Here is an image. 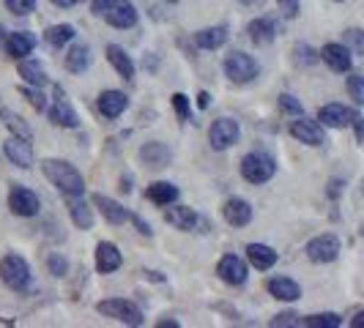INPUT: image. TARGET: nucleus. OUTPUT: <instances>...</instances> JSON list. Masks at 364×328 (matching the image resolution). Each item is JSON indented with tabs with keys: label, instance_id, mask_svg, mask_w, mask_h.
<instances>
[{
	"label": "nucleus",
	"instance_id": "44",
	"mask_svg": "<svg viewBox=\"0 0 364 328\" xmlns=\"http://www.w3.org/2000/svg\"><path fill=\"white\" fill-rule=\"evenodd\" d=\"M272 326H301V320H299V315L296 312H282V315H277L272 320Z\"/></svg>",
	"mask_w": 364,
	"mask_h": 328
},
{
	"label": "nucleus",
	"instance_id": "39",
	"mask_svg": "<svg viewBox=\"0 0 364 328\" xmlns=\"http://www.w3.org/2000/svg\"><path fill=\"white\" fill-rule=\"evenodd\" d=\"M348 93L356 99V104H364V74H350L348 77Z\"/></svg>",
	"mask_w": 364,
	"mask_h": 328
},
{
	"label": "nucleus",
	"instance_id": "1",
	"mask_svg": "<svg viewBox=\"0 0 364 328\" xmlns=\"http://www.w3.org/2000/svg\"><path fill=\"white\" fill-rule=\"evenodd\" d=\"M41 170L47 175V181L55 189H60L66 197H82L85 195V178L80 175V170L74 164L63 162V159H44Z\"/></svg>",
	"mask_w": 364,
	"mask_h": 328
},
{
	"label": "nucleus",
	"instance_id": "5",
	"mask_svg": "<svg viewBox=\"0 0 364 328\" xmlns=\"http://www.w3.org/2000/svg\"><path fill=\"white\" fill-rule=\"evenodd\" d=\"M225 77L230 80V82H238V85H244V82H252L257 77V60L252 55L247 53H230L225 58Z\"/></svg>",
	"mask_w": 364,
	"mask_h": 328
},
{
	"label": "nucleus",
	"instance_id": "12",
	"mask_svg": "<svg viewBox=\"0 0 364 328\" xmlns=\"http://www.w3.org/2000/svg\"><path fill=\"white\" fill-rule=\"evenodd\" d=\"M217 273H219V279L228 282V285H244L247 276H250V268H247V263L238 255H225L219 260Z\"/></svg>",
	"mask_w": 364,
	"mask_h": 328
},
{
	"label": "nucleus",
	"instance_id": "3",
	"mask_svg": "<svg viewBox=\"0 0 364 328\" xmlns=\"http://www.w3.org/2000/svg\"><path fill=\"white\" fill-rule=\"evenodd\" d=\"M96 310H99V315L112 317V320H118V323H124V326H143V312H140V307L127 301V298H107V301H99Z\"/></svg>",
	"mask_w": 364,
	"mask_h": 328
},
{
	"label": "nucleus",
	"instance_id": "37",
	"mask_svg": "<svg viewBox=\"0 0 364 328\" xmlns=\"http://www.w3.org/2000/svg\"><path fill=\"white\" fill-rule=\"evenodd\" d=\"M346 47L350 50V53L364 55V31H359V28H348L346 31Z\"/></svg>",
	"mask_w": 364,
	"mask_h": 328
},
{
	"label": "nucleus",
	"instance_id": "49",
	"mask_svg": "<svg viewBox=\"0 0 364 328\" xmlns=\"http://www.w3.org/2000/svg\"><path fill=\"white\" fill-rule=\"evenodd\" d=\"M107 3L109 0H93V14H99V17H102V11L107 9Z\"/></svg>",
	"mask_w": 364,
	"mask_h": 328
},
{
	"label": "nucleus",
	"instance_id": "26",
	"mask_svg": "<svg viewBox=\"0 0 364 328\" xmlns=\"http://www.w3.org/2000/svg\"><path fill=\"white\" fill-rule=\"evenodd\" d=\"M146 197L154 202V205H162V208L164 205H173V202L178 200V186L170 181H156L148 186Z\"/></svg>",
	"mask_w": 364,
	"mask_h": 328
},
{
	"label": "nucleus",
	"instance_id": "4",
	"mask_svg": "<svg viewBox=\"0 0 364 328\" xmlns=\"http://www.w3.org/2000/svg\"><path fill=\"white\" fill-rule=\"evenodd\" d=\"M0 279L11 290H25L31 285V266L19 255H6L0 260Z\"/></svg>",
	"mask_w": 364,
	"mask_h": 328
},
{
	"label": "nucleus",
	"instance_id": "28",
	"mask_svg": "<svg viewBox=\"0 0 364 328\" xmlns=\"http://www.w3.org/2000/svg\"><path fill=\"white\" fill-rule=\"evenodd\" d=\"M247 257H250V263L255 266L257 271H269L274 263H277V252H274L269 244H250L247 246Z\"/></svg>",
	"mask_w": 364,
	"mask_h": 328
},
{
	"label": "nucleus",
	"instance_id": "57",
	"mask_svg": "<svg viewBox=\"0 0 364 328\" xmlns=\"http://www.w3.org/2000/svg\"><path fill=\"white\" fill-rule=\"evenodd\" d=\"M362 236H364V227H362Z\"/></svg>",
	"mask_w": 364,
	"mask_h": 328
},
{
	"label": "nucleus",
	"instance_id": "2",
	"mask_svg": "<svg viewBox=\"0 0 364 328\" xmlns=\"http://www.w3.org/2000/svg\"><path fill=\"white\" fill-rule=\"evenodd\" d=\"M274 173H277V162H274L269 153H263V151H252V153H247L241 159V175H244V181L266 183L274 178Z\"/></svg>",
	"mask_w": 364,
	"mask_h": 328
},
{
	"label": "nucleus",
	"instance_id": "9",
	"mask_svg": "<svg viewBox=\"0 0 364 328\" xmlns=\"http://www.w3.org/2000/svg\"><path fill=\"white\" fill-rule=\"evenodd\" d=\"M340 255V238L334 233H323V236H315L307 244V257L312 263H331Z\"/></svg>",
	"mask_w": 364,
	"mask_h": 328
},
{
	"label": "nucleus",
	"instance_id": "20",
	"mask_svg": "<svg viewBox=\"0 0 364 328\" xmlns=\"http://www.w3.org/2000/svg\"><path fill=\"white\" fill-rule=\"evenodd\" d=\"M164 219L176 227V230H183V233H189V230H195L198 227V211L195 208H186V205H176V208H167L164 211Z\"/></svg>",
	"mask_w": 364,
	"mask_h": 328
},
{
	"label": "nucleus",
	"instance_id": "19",
	"mask_svg": "<svg viewBox=\"0 0 364 328\" xmlns=\"http://www.w3.org/2000/svg\"><path fill=\"white\" fill-rule=\"evenodd\" d=\"M36 50V36L33 33H28V31H17V33H9L6 38V53L11 55V58H28V55Z\"/></svg>",
	"mask_w": 364,
	"mask_h": 328
},
{
	"label": "nucleus",
	"instance_id": "24",
	"mask_svg": "<svg viewBox=\"0 0 364 328\" xmlns=\"http://www.w3.org/2000/svg\"><path fill=\"white\" fill-rule=\"evenodd\" d=\"M269 295L277 298V301H299L301 288L288 276H274V279H269Z\"/></svg>",
	"mask_w": 364,
	"mask_h": 328
},
{
	"label": "nucleus",
	"instance_id": "52",
	"mask_svg": "<svg viewBox=\"0 0 364 328\" xmlns=\"http://www.w3.org/2000/svg\"><path fill=\"white\" fill-rule=\"evenodd\" d=\"M159 328H178V320H162Z\"/></svg>",
	"mask_w": 364,
	"mask_h": 328
},
{
	"label": "nucleus",
	"instance_id": "7",
	"mask_svg": "<svg viewBox=\"0 0 364 328\" xmlns=\"http://www.w3.org/2000/svg\"><path fill=\"white\" fill-rule=\"evenodd\" d=\"M291 134L299 140V143L312 146V148H318L326 143L323 124H321V121H310V118H304V115H299V121H293L291 124Z\"/></svg>",
	"mask_w": 364,
	"mask_h": 328
},
{
	"label": "nucleus",
	"instance_id": "38",
	"mask_svg": "<svg viewBox=\"0 0 364 328\" xmlns=\"http://www.w3.org/2000/svg\"><path fill=\"white\" fill-rule=\"evenodd\" d=\"M6 9L17 17H28L36 11V0H6Z\"/></svg>",
	"mask_w": 364,
	"mask_h": 328
},
{
	"label": "nucleus",
	"instance_id": "21",
	"mask_svg": "<svg viewBox=\"0 0 364 328\" xmlns=\"http://www.w3.org/2000/svg\"><path fill=\"white\" fill-rule=\"evenodd\" d=\"M19 77L25 80V85H33V88H44L47 85V69L36 58H22L19 60Z\"/></svg>",
	"mask_w": 364,
	"mask_h": 328
},
{
	"label": "nucleus",
	"instance_id": "6",
	"mask_svg": "<svg viewBox=\"0 0 364 328\" xmlns=\"http://www.w3.org/2000/svg\"><path fill=\"white\" fill-rule=\"evenodd\" d=\"M50 118H53L55 126H63V129H77V126H80V115H77V109L72 107L69 96H66V91H63L60 85H55Z\"/></svg>",
	"mask_w": 364,
	"mask_h": 328
},
{
	"label": "nucleus",
	"instance_id": "30",
	"mask_svg": "<svg viewBox=\"0 0 364 328\" xmlns=\"http://www.w3.org/2000/svg\"><path fill=\"white\" fill-rule=\"evenodd\" d=\"M91 66V50L85 44H74L66 53V69L72 74H82Z\"/></svg>",
	"mask_w": 364,
	"mask_h": 328
},
{
	"label": "nucleus",
	"instance_id": "25",
	"mask_svg": "<svg viewBox=\"0 0 364 328\" xmlns=\"http://www.w3.org/2000/svg\"><path fill=\"white\" fill-rule=\"evenodd\" d=\"M140 159H143V164L154 167V170H162V167L170 164L173 153H170V148L164 146V143H146V146L140 148Z\"/></svg>",
	"mask_w": 364,
	"mask_h": 328
},
{
	"label": "nucleus",
	"instance_id": "23",
	"mask_svg": "<svg viewBox=\"0 0 364 328\" xmlns=\"http://www.w3.org/2000/svg\"><path fill=\"white\" fill-rule=\"evenodd\" d=\"M96 268H99V273H112L121 268V252H118L115 244L102 241L96 246Z\"/></svg>",
	"mask_w": 364,
	"mask_h": 328
},
{
	"label": "nucleus",
	"instance_id": "14",
	"mask_svg": "<svg viewBox=\"0 0 364 328\" xmlns=\"http://www.w3.org/2000/svg\"><path fill=\"white\" fill-rule=\"evenodd\" d=\"M3 153L9 156V162L22 167V170H31L33 167V151H31V140H22V137H11L6 140Z\"/></svg>",
	"mask_w": 364,
	"mask_h": 328
},
{
	"label": "nucleus",
	"instance_id": "8",
	"mask_svg": "<svg viewBox=\"0 0 364 328\" xmlns=\"http://www.w3.org/2000/svg\"><path fill=\"white\" fill-rule=\"evenodd\" d=\"M238 134H241L238 121H233V118H219V121L211 124V131H208L211 148H214V151H228L230 146L238 143Z\"/></svg>",
	"mask_w": 364,
	"mask_h": 328
},
{
	"label": "nucleus",
	"instance_id": "40",
	"mask_svg": "<svg viewBox=\"0 0 364 328\" xmlns=\"http://www.w3.org/2000/svg\"><path fill=\"white\" fill-rule=\"evenodd\" d=\"M279 107H282V112H288V115H304V107H301V102L296 99V96H291V93H282L279 96Z\"/></svg>",
	"mask_w": 364,
	"mask_h": 328
},
{
	"label": "nucleus",
	"instance_id": "11",
	"mask_svg": "<svg viewBox=\"0 0 364 328\" xmlns=\"http://www.w3.org/2000/svg\"><path fill=\"white\" fill-rule=\"evenodd\" d=\"M9 208H11V214H17V217H36L41 202H38L36 192H31V189H25V186H14V189L9 192Z\"/></svg>",
	"mask_w": 364,
	"mask_h": 328
},
{
	"label": "nucleus",
	"instance_id": "43",
	"mask_svg": "<svg viewBox=\"0 0 364 328\" xmlns=\"http://www.w3.org/2000/svg\"><path fill=\"white\" fill-rule=\"evenodd\" d=\"M47 268H50L53 276H63V273L69 271V263H66L60 255H50L47 257Z\"/></svg>",
	"mask_w": 364,
	"mask_h": 328
},
{
	"label": "nucleus",
	"instance_id": "54",
	"mask_svg": "<svg viewBox=\"0 0 364 328\" xmlns=\"http://www.w3.org/2000/svg\"><path fill=\"white\" fill-rule=\"evenodd\" d=\"M238 3H244V6H255V3H260V0H238Z\"/></svg>",
	"mask_w": 364,
	"mask_h": 328
},
{
	"label": "nucleus",
	"instance_id": "53",
	"mask_svg": "<svg viewBox=\"0 0 364 328\" xmlns=\"http://www.w3.org/2000/svg\"><path fill=\"white\" fill-rule=\"evenodd\" d=\"M6 33H3V25H0V50H6Z\"/></svg>",
	"mask_w": 364,
	"mask_h": 328
},
{
	"label": "nucleus",
	"instance_id": "29",
	"mask_svg": "<svg viewBox=\"0 0 364 328\" xmlns=\"http://www.w3.org/2000/svg\"><path fill=\"white\" fill-rule=\"evenodd\" d=\"M225 41H228V28H225V25L205 28L200 33H195V44H198L200 50H219V47H225Z\"/></svg>",
	"mask_w": 364,
	"mask_h": 328
},
{
	"label": "nucleus",
	"instance_id": "47",
	"mask_svg": "<svg viewBox=\"0 0 364 328\" xmlns=\"http://www.w3.org/2000/svg\"><path fill=\"white\" fill-rule=\"evenodd\" d=\"M340 192H343V181L328 183V197H340Z\"/></svg>",
	"mask_w": 364,
	"mask_h": 328
},
{
	"label": "nucleus",
	"instance_id": "15",
	"mask_svg": "<svg viewBox=\"0 0 364 328\" xmlns=\"http://www.w3.org/2000/svg\"><path fill=\"white\" fill-rule=\"evenodd\" d=\"M222 217L233 227H247L252 222V205L247 200H241V197H230L222 205Z\"/></svg>",
	"mask_w": 364,
	"mask_h": 328
},
{
	"label": "nucleus",
	"instance_id": "35",
	"mask_svg": "<svg viewBox=\"0 0 364 328\" xmlns=\"http://www.w3.org/2000/svg\"><path fill=\"white\" fill-rule=\"evenodd\" d=\"M293 55H296V63L299 66H315L321 60V53H315L310 44H296L293 47Z\"/></svg>",
	"mask_w": 364,
	"mask_h": 328
},
{
	"label": "nucleus",
	"instance_id": "33",
	"mask_svg": "<svg viewBox=\"0 0 364 328\" xmlns=\"http://www.w3.org/2000/svg\"><path fill=\"white\" fill-rule=\"evenodd\" d=\"M0 118H3V124H6V126L14 131V137H22V140H31V137H33L31 126H28V124L19 118L17 112H11V109H3V112H0Z\"/></svg>",
	"mask_w": 364,
	"mask_h": 328
},
{
	"label": "nucleus",
	"instance_id": "16",
	"mask_svg": "<svg viewBox=\"0 0 364 328\" xmlns=\"http://www.w3.org/2000/svg\"><path fill=\"white\" fill-rule=\"evenodd\" d=\"M353 109L346 107V104H326V107H321L318 112V121L328 129H346L353 124Z\"/></svg>",
	"mask_w": 364,
	"mask_h": 328
},
{
	"label": "nucleus",
	"instance_id": "41",
	"mask_svg": "<svg viewBox=\"0 0 364 328\" xmlns=\"http://www.w3.org/2000/svg\"><path fill=\"white\" fill-rule=\"evenodd\" d=\"M173 107H176L178 121H189V99L183 93H173Z\"/></svg>",
	"mask_w": 364,
	"mask_h": 328
},
{
	"label": "nucleus",
	"instance_id": "51",
	"mask_svg": "<svg viewBox=\"0 0 364 328\" xmlns=\"http://www.w3.org/2000/svg\"><path fill=\"white\" fill-rule=\"evenodd\" d=\"M350 326H353V328H364V312H359V315L350 320Z\"/></svg>",
	"mask_w": 364,
	"mask_h": 328
},
{
	"label": "nucleus",
	"instance_id": "34",
	"mask_svg": "<svg viewBox=\"0 0 364 328\" xmlns=\"http://www.w3.org/2000/svg\"><path fill=\"white\" fill-rule=\"evenodd\" d=\"M301 326L307 328H337L343 326V317L337 312H323V315H312V317H304Z\"/></svg>",
	"mask_w": 364,
	"mask_h": 328
},
{
	"label": "nucleus",
	"instance_id": "50",
	"mask_svg": "<svg viewBox=\"0 0 364 328\" xmlns=\"http://www.w3.org/2000/svg\"><path fill=\"white\" fill-rule=\"evenodd\" d=\"M198 104H200V109H205L208 104H211V96L205 91H200V96H198Z\"/></svg>",
	"mask_w": 364,
	"mask_h": 328
},
{
	"label": "nucleus",
	"instance_id": "27",
	"mask_svg": "<svg viewBox=\"0 0 364 328\" xmlns=\"http://www.w3.org/2000/svg\"><path fill=\"white\" fill-rule=\"evenodd\" d=\"M105 55H107V60L112 63V69L121 74L124 80H132V77H134V60L129 58L124 47H118V44H109L107 53H105Z\"/></svg>",
	"mask_w": 364,
	"mask_h": 328
},
{
	"label": "nucleus",
	"instance_id": "22",
	"mask_svg": "<svg viewBox=\"0 0 364 328\" xmlns=\"http://www.w3.org/2000/svg\"><path fill=\"white\" fill-rule=\"evenodd\" d=\"M93 205L102 211V217L107 219L109 224H124L129 219V211L118 200H112L107 195H93Z\"/></svg>",
	"mask_w": 364,
	"mask_h": 328
},
{
	"label": "nucleus",
	"instance_id": "36",
	"mask_svg": "<svg viewBox=\"0 0 364 328\" xmlns=\"http://www.w3.org/2000/svg\"><path fill=\"white\" fill-rule=\"evenodd\" d=\"M22 96H25V99H28V104H31V107L36 109V112H44V109H47V99H44V93H41V88H33V85H25V88H22Z\"/></svg>",
	"mask_w": 364,
	"mask_h": 328
},
{
	"label": "nucleus",
	"instance_id": "18",
	"mask_svg": "<svg viewBox=\"0 0 364 328\" xmlns=\"http://www.w3.org/2000/svg\"><path fill=\"white\" fill-rule=\"evenodd\" d=\"M99 112L107 118V121H115V118H121L124 115V109L129 107V99L124 91H105L99 96Z\"/></svg>",
	"mask_w": 364,
	"mask_h": 328
},
{
	"label": "nucleus",
	"instance_id": "10",
	"mask_svg": "<svg viewBox=\"0 0 364 328\" xmlns=\"http://www.w3.org/2000/svg\"><path fill=\"white\" fill-rule=\"evenodd\" d=\"M102 17L107 19L112 28L127 31V28H134V25H137V9H134L129 0H109L107 9L102 11Z\"/></svg>",
	"mask_w": 364,
	"mask_h": 328
},
{
	"label": "nucleus",
	"instance_id": "13",
	"mask_svg": "<svg viewBox=\"0 0 364 328\" xmlns=\"http://www.w3.org/2000/svg\"><path fill=\"white\" fill-rule=\"evenodd\" d=\"M321 60L326 63L331 72H340V74L350 72V63H353L350 50H348L346 44H337V41H331V44H326L321 50Z\"/></svg>",
	"mask_w": 364,
	"mask_h": 328
},
{
	"label": "nucleus",
	"instance_id": "56",
	"mask_svg": "<svg viewBox=\"0 0 364 328\" xmlns=\"http://www.w3.org/2000/svg\"><path fill=\"white\" fill-rule=\"evenodd\" d=\"M170 3H178V0H170Z\"/></svg>",
	"mask_w": 364,
	"mask_h": 328
},
{
	"label": "nucleus",
	"instance_id": "46",
	"mask_svg": "<svg viewBox=\"0 0 364 328\" xmlns=\"http://www.w3.org/2000/svg\"><path fill=\"white\" fill-rule=\"evenodd\" d=\"M129 219H132V222L137 224V230H140L143 236H151V227H148V224H146V222H143V219H140V217H134V214H129Z\"/></svg>",
	"mask_w": 364,
	"mask_h": 328
},
{
	"label": "nucleus",
	"instance_id": "42",
	"mask_svg": "<svg viewBox=\"0 0 364 328\" xmlns=\"http://www.w3.org/2000/svg\"><path fill=\"white\" fill-rule=\"evenodd\" d=\"M277 6H279V11H282L285 19H296L299 11H301V3L299 0H277Z\"/></svg>",
	"mask_w": 364,
	"mask_h": 328
},
{
	"label": "nucleus",
	"instance_id": "45",
	"mask_svg": "<svg viewBox=\"0 0 364 328\" xmlns=\"http://www.w3.org/2000/svg\"><path fill=\"white\" fill-rule=\"evenodd\" d=\"M350 126H353V131H356V140H359V143L364 146V115H359V112H356Z\"/></svg>",
	"mask_w": 364,
	"mask_h": 328
},
{
	"label": "nucleus",
	"instance_id": "55",
	"mask_svg": "<svg viewBox=\"0 0 364 328\" xmlns=\"http://www.w3.org/2000/svg\"><path fill=\"white\" fill-rule=\"evenodd\" d=\"M362 195H364V178H362Z\"/></svg>",
	"mask_w": 364,
	"mask_h": 328
},
{
	"label": "nucleus",
	"instance_id": "31",
	"mask_svg": "<svg viewBox=\"0 0 364 328\" xmlns=\"http://www.w3.org/2000/svg\"><path fill=\"white\" fill-rule=\"evenodd\" d=\"M69 214H72V222L80 227V230H91L93 227V211L85 200L72 197V202H69Z\"/></svg>",
	"mask_w": 364,
	"mask_h": 328
},
{
	"label": "nucleus",
	"instance_id": "48",
	"mask_svg": "<svg viewBox=\"0 0 364 328\" xmlns=\"http://www.w3.org/2000/svg\"><path fill=\"white\" fill-rule=\"evenodd\" d=\"M53 6H58V9H72L74 3H82V0H50Z\"/></svg>",
	"mask_w": 364,
	"mask_h": 328
},
{
	"label": "nucleus",
	"instance_id": "32",
	"mask_svg": "<svg viewBox=\"0 0 364 328\" xmlns=\"http://www.w3.org/2000/svg\"><path fill=\"white\" fill-rule=\"evenodd\" d=\"M74 36H77V31H74L72 25H53V28H47L44 41L50 47H55V50H63V44H69Z\"/></svg>",
	"mask_w": 364,
	"mask_h": 328
},
{
	"label": "nucleus",
	"instance_id": "17",
	"mask_svg": "<svg viewBox=\"0 0 364 328\" xmlns=\"http://www.w3.org/2000/svg\"><path fill=\"white\" fill-rule=\"evenodd\" d=\"M247 33H250V38L255 41L257 47H266V44H272L274 38H277V33H279V22L274 17H257L250 22Z\"/></svg>",
	"mask_w": 364,
	"mask_h": 328
}]
</instances>
